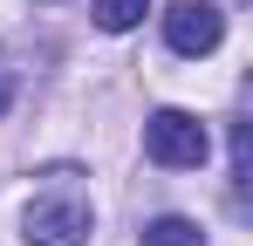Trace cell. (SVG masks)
I'll list each match as a JSON object with an SVG mask.
<instances>
[{
  "instance_id": "obj_2",
  "label": "cell",
  "mask_w": 253,
  "mask_h": 246,
  "mask_svg": "<svg viewBox=\"0 0 253 246\" xmlns=\"http://www.w3.org/2000/svg\"><path fill=\"white\" fill-rule=\"evenodd\" d=\"M165 41H171V55H212V48L226 41V14H219L212 0H171Z\"/></svg>"
},
{
  "instance_id": "obj_4",
  "label": "cell",
  "mask_w": 253,
  "mask_h": 246,
  "mask_svg": "<svg viewBox=\"0 0 253 246\" xmlns=\"http://www.w3.org/2000/svg\"><path fill=\"white\" fill-rule=\"evenodd\" d=\"M144 246H206V233H199V219L165 212V219H151V226H144Z\"/></svg>"
},
{
  "instance_id": "obj_6",
  "label": "cell",
  "mask_w": 253,
  "mask_h": 246,
  "mask_svg": "<svg viewBox=\"0 0 253 246\" xmlns=\"http://www.w3.org/2000/svg\"><path fill=\"white\" fill-rule=\"evenodd\" d=\"M7 96H14V82H7V76H0V110H7Z\"/></svg>"
},
{
  "instance_id": "obj_1",
  "label": "cell",
  "mask_w": 253,
  "mask_h": 246,
  "mask_svg": "<svg viewBox=\"0 0 253 246\" xmlns=\"http://www.w3.org/2000/svg\"><path fill=\"white\" fill-rule=\"evenodd\" d=\"M144 151L151 164H165V171H199L212 158V137L199 117H185V110H158V117L144 123Z\"/></svg>"
},
{
  "instance_id": "obj_5",
  "label": "cell",
  "mask_w": 253,
  "mask_h": 246,
  "mask_svg": "<svg viewBox=\"0 0 253 246\" xmlns=\"http://www.w3.org/2000/svg\"><path fill=\"white\" fill-rule=\"evenodd\" d=\"M89 14H96V28H110V35H124V28H137V21L151 14V0H96Z\"/></svg>"
},
{
  "instance_id": "obj_3",
  "label": "cell",
  "mask_w": 253,
  "mask_h": 246,
  "mask_svg": "<svg viewBox=\"0 0 253 246\" xmlns=\"http://www.w3.org/2000/svg\"><path fill=\"white\" fill-rule=\"evenodd\" d=\"M89 199H35L28 205V240L35 246H83L89 240Z\"/></svg>"
}]
</instances>
